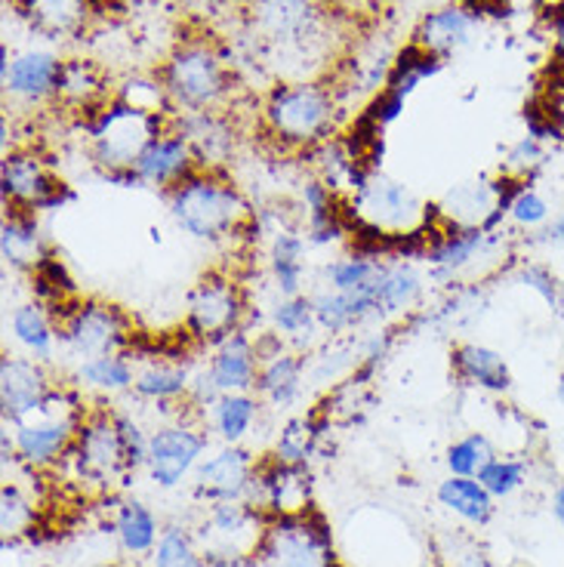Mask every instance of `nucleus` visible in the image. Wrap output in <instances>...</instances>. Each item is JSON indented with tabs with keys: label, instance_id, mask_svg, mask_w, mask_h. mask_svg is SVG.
Wrapping results in <instances>:
<instances>
[{
	"label": "nucleus",
	"instance_id": "obj_1",
	"mask_svg": "<svg viewBox=\"0 0 564 567\" xmlns=\"http://www.w3.org/2000/svg\"><path fill=\"white\" fill-rule=\"evenodd\" d=\"M164 200L176 228L195 241H232L256 226L250 200L223 171H195Z\"/></svg>",
	"mask_w": 564,
	"mask_h": 567
},
{
	"label": "nucleus",
	"instance_id": "obj_2",
	"mask_svg": "<svg viewBox=\"0 0 564 567\" xmlns=\"http://www.w3.org/2000/svg\"><path fill=\"white\" fill-rule=\"evenodd\" d=\"M176 114L228 112L235 100V71L211 41H183L155 71Z\"/></svg>",
	"mask_w": 564,
	"mask_h": 567
},
{
	"label": "nucleus",
	"instance_id": "obj_3",
	"mask_svg": "<svg viewBox=\"0 0 564 567\" xmlns=\"http://www.w3.org/2000/svg\"><path fill=\"white\" fill-rule=\"evenodd\" d=\"M337 117L339 105L334 90L315 81H284L271 86L259 114L268 136L294 152H311L325 145L337 130Z\"/></svg>",
	"mask_w": 564,
	"mask_h": 567
},
{
	"label": "nucleus",
	"instance_id": "obj_4",
	"mask_svg": "<svg viewBox=\"0 0 564 567\" xmlns=\"http://www.w3.org/2000/svg\"><path fill=\"white\" fill-rule=\"evenodd\" d=\"M247 31L271 62H306L325 50L327 13L318 0H247Z\"/></svg>",
	"mask_w": 564,
	"mask_h": 567
},
{
	"label": "nucleus",
	"instance_id": "obj_5",
	"mask_svg": "<svg viewBox=\"0 0 564 567\" xmlns=\"http://www.w3.org/2000/svg\"><path fill=\"white\" fill-rule=\"evenodd\" d=\"M173 124V117L148 114L142 109H133L130 102L112 100L102 109L81 117V130L86 136V152L93 167L105 176L121 171H133L140 155L148 148V142L161 136Z\"/></svg>",
	"mask_w": 564,
	"mask_h": 567
},
{
	"label": "nucleus",
	"instance_id": "obj_6",
	"mask_svg": "<svg viewBox=\"0 0 564 567\" xmlns=\"http://www.w3.org/2000/svg\"><path fill=\"white\" fill-rule=\"evenodd\" d=\"M53 315L59 327V346L78 361L130 352L136 342L130 315L105 299H71Z\"/></svg>",
	"mask_w": 564,
	"mask_h": 567
},
{
	"label": "nucleus",
	"instance_id": "obj_7",
	"mask_svg": "<svg viewBox=\"0 0 564 567\" xmlns=\"http://www.w3.org/2000/svg\"><path fill=\"white\" fill-rule=\"evenodd\" d=\"M62 466L71 468L74 482L96 494H109L117 484H127V478H133L112 408H86L84 420L78 425V439Z\"/></svg>",
	"mask_w": 564,
	"mask_h": 567
},
{
	"label": "nucleus",
	"instance_id": "obj_8",
	"mask_svg": "<svg viewBox=\"0 0 564 567\" xmlns=\"http://www.w3.org/2000/svg\"><path fill=\"white\" fill-rule=\"evenodd\" d=\"M349 210L355 216V226L370 235H413L438 223L435 207H425L408 185L382 173H373L355 192L349 198Z\"/></svg>",
	"mask_w": 564,
	"mask_h": 567
},
{
	"label": "nucleus",
	"instance_id": "obj_9",
	"mask_svg": "<svg viewBox=\"0 0 564 567\" xmlns=\"http://www.w3.org/2000/svg\"><path fill=\"white\" fill-rule=\"evenodd\" d=\"M211 454V429L201 420V413H180L176 420L152 429L148 439V482L161 491H176L185 482H192L201 460Z\"/></svg>",
	"mask_w": 564,
	"mask_h": 567
},
{
	"label": "nucleus",
	"instance_id": "obj_10",
	"mask_svg": "<svg viewBox=\"0 0 564 567\" xmlns=\"http://www.w3.org/2000/svg\"><path fill=\"white\" fill-rule=\"evenodd\" d=\"M247 297L226 271H204L185 302V333L201 346H219L244 330Z\"/></svg>",
	"mask_w": 564,
	"mask_h": 567
},
{
	"label": "nucleus",
	"instance_id": "obj_11",
	"mask_svg": "<svg viewBox=\"0 0 564 567\" xmlns=\"http://www.w3.org/2000/svg\"><path fill=\"white\" fill-rule=\"evenodd\" d=\"M256 555L263 567H325L334 558V537L318 512L268 518Z\"/></svg>",
	"mask_w": 564,
	"mask_h": 567
},
{
	"label": "nucleus",
	"instance_id": "obj_12",
	"mask_svg": "<svg viewBox=\"0 0 564 567\" xmlns=\"http://www.w3.org/2000/svg\"><path fill=\"white\" fill-rule=\"evenodd\" d=\"M0 195L7 207L50 213L74 200L71 185L53 173L47 157L34 148H13L0 164Z\"/></svg>",
	"mask_w": 564,
	"mask_h": 567
},
{
	"label": "nucleus",
	"instance_id": "obj_13",
	"mask_svg": "<svg viewBox=\"0 0 564 567\" xmlns=\"http://www.w3.org/2000/svg\"><path fill=\"white\" fill-rule=\"evenodd\" d=\"M247 503L268 515V518H284V515H302L311 512L315 503V482H311L309 466H294L281 463L275 456L259 460L254 472V482L247 491Z\"/></svg>",
	"mask_w": 564,
	"mask_h": 567
},
{
	"label": "nucleus",
	"instance_id": "obj_14",
	"mask_svg": "<svg viewBox=\"0 0 564 567\" xmlns=\"http://www.w3.org/2000/svg\"><path fill=\"white\" fill-rule=\"evenodd\" d=\"M268 515L250 506L247 499L211 503L198 543L204 555H250L266 534Z\"/></svg>",
	"mask_w": 564,
	"mask_h": 567
},
{
	"label": "nucleus",
	"instance_id": "obj_15",
	"mask_svg": "<svg viewBox=\"0 0 564 567\" xmlns=\"http://www.w3.org/2000/svg\"><path fill=\"white\" fill-rule=\"evenodd\" d=\"M57 380L38 358H22V354H3L0 358V413L3 425H16L29 420L50 395L57 392Z\"/></svg>",
	"mask_w": 564,
	"mask_h": 567
},
{
	"label": "nucleus",
	"instance_id": "obj_16",
	"mask_svg": "<svg viewBox=\"0 0 564 567\" xmlns=\"http://www.w3.org/2000/svg\"><path fill=\"white\" fill-rule=\"evenodd\" d=\"M256 460L240 444H223L201 460V466L192 475V494L198 503H228V499H247L250 482H254Z\"/></svg>",
	"mask_w": 564,
	"mask_h": 567
},
{
	"label": "nucleus",
	"instance_id": "obj_17",
	"mask_svg": "<svg viewBox=\"0 0 564 567\" xmlns=\"http://www.w3.org/2000/svg\"><path fill=\"white\" fill-rule=\"evenodd\" d=\"M62 62L65 59L50 53V50H25V53L10 59L7 56V47H3L0 81H3L7 100L19 102V105H29V109L57 105Z\"/></svg>",
	"mask_w": 564,
	"mask_h": 567
},
{
	"label": "nucleus",
	"instance_id": "obj_18",
	"mask_svg": "<svg viewBox=\"0 0 564 567\" xmlns=\"http://www.w3.org/2000/svg\"><path fill=\"white\" fill-rule=\"evenodd\" d=\"M173 127L188 140L201 171L226 173V164L235 157V145H238V127L232 112L176 114Z\"/></svg>",
	"mask_w": 564,
	"mask_h": 567
},
{
	"label": "nucleus",
	"instance_id": "obj_19",
	"mask_svg": "<svg viewBox=\"0 0 564 567\" xmlns=\"http://www.w3.org/2000/svg\"><path fill=\"white\" fill-rule=\"evenodd\" d=\"M133 171H136L142 185L157 188V192L167 195L170 188H176V185L183 183V179H188V176L195 171H201V167L198 157L192 152V145H188V140L170 124L161 136H155V140L148 142V148L142 152Z\"/></svg>",
	"mask_w": 564,
	"mask_h": 567
},
{
	"label": "nucleus",
	"instance_id": "obj_20",
	"mask_svg": "<svg viewBox=\"0 0 564 567\" xmlns=\"http://www.w3.org/2000/svg\"><path fill=\"white\" fill-rule=\"evenodd\" d=\"M16 10L47 41H78L93 22V0H16Z\"/></svg>",
	"mask_w": 564,
	"mask_h": 567
},
{
	"label": "nucleus",
	"instance_id": "obj_21",
	"mask_svg": "<svg viewBox=\"0 0 564 567\" xmlns=\"http://www.w3.org/2000/svg\"><path fill=\"white\" fill-rule=\"evenodd\" d=\"M259 364L263 361L256 352V340L247 330H238L219 346H213L211 358H207V373L223 395L226 392H254Z\"/></svg>",
	"mask_w": 564,
	"mask_h": 567
},
{
	"label": "nucleus",
	"instance_id": "obj_22",
	"mask_svg": "<svg viewBox=\"0 0 564 567\" xmlns=\"http://www.w3.org/2000/svg\"><path fill=\"white\" fill-rule=\"evenodd\" d=\"M311 306H315V321L327 337H339L346 330L361 327L370 318H382L380 302H377V281H370L361 290H349V293L327 287L321 293H311Z\"/></svg>",
	"mask_w": 564,
	"mask_h": 567
},
{
	"label": "nucleus",
	"instance_id": "obj_23",
	"mask_svg": "<svg viewBox=\"0 0 564 567\" xmlns=\"http://www.w3.org/2000/svg\"><path fill=\"white\" fill-rule=\"evenodd\" d=\"M306 370H309L306 354L299 349H281V352L271 354L259 364L254 392L263 398V404H268L271 411H290V408H297V401L302 398Z\"/></svg>",
	"mask_w": 564,
	"mask_h": 567
},
{
	"label": "nucleus",
	"instance_id": "obj_24",
	"mask_svg": "<svg viewBox=\"0 0 564 567\" xmlns=\"http://www.w3.org/2000/svg\"><path fill=\"white\" fill-rule=\"evenodd\" d=\"M451 370L460 383L491 392V395H506L515 383L503 352H496L484 342H457L451 349Z\"/></svg>",
	"mask_w": 564,
	"mask_h": 567
},
{
	"label": "nucleus",
	"instance_id": "obj_25",
	"mask_svg": "<svg viewBox=\"0 0 564 567\" xmlns=\"http://www.w3.org/2000/svg\"><path fill=\"white\" fill-rule=\"evenodd\" d=\"M114 93L109 90V81L102 69L93 59H65L62 62V74H59L57 105L71 114H90L102 109L105 102L112 100Z\"/></svg>",
	"mask_w": 564,
	"mask_h": 567
},
{
	"label": "nucleus",
	"instance_id": "obj_26",
	"mask_svg": "<svg viewBox=\"0 0 564 567\" xmlns=\"http://www.w3.org/2000/svg\"><path fill=\"white\" fill-rule=\"evenodd\" d=\"M0 256L10 269L29 271V275L50 256L38 213L7 207L3 226H0Z\"/></svg>",
	"mask_w": 564,
	"mask_h": 567
},
{
	"label": "nucleus",
	"instance_id": "obj_27",
	"mask_svg": "<svg viewBox=\"0 0 564 567\" xmlns=\"http://www.w3.org/2000/svg\"><path fill=\"white\" fill-rule=\"evenodd\" d=\"M299 198H302V210H306V238L311 247H327V244H337L349 235L346 210L330 185L321 179H309L299 188Z\"/></svg>",
	"mask_w": 564,
	"mask_h": 567
},
{
	"label": "nucleus",
	"instance_id": "obj_28",
	"mask_svg": "<svg viewBox=\"0 0 564 567\" xmlns=\"http://www.w3.org/2000/svg\"><path fill=\"white\" fill-rule=\"evenodd\" d=\"M479 25V19L469 13L460 3H448L441 10H432V13L423 16L420 29L413 34V41L420 43L423 50L435 53L438 59H448L463 50L465 43L472 41V31Z\"/></svg>",
	"mask_w": 564,
	"mask_h": 567
},
{
	"label": "nucleus",
	"instance_id": "obj_29",
	"mask_svg": "<svg viewBox=\"0 0 564 567\" xmlns=\"http://www.w3.org/2000/svg\"><path fill=\"white\" fill-rule=\"evenodd\" d=\"M491 238L494 235H488L481 228H453L438 219L435 235H432V244H429L423 259L432 266L438 278H448V275L465 269L475 256L484 254Z\"/></svg>",
	"mask_w": 564,
	"mask_h": 567
},
{
	"label": "nucleus",
	"instance_id": "obj_30",
	"mask_svg": "<svg viewBox=\"0 0 564 567\" xmlns=\"http://www.w3.org/2000/svg\"><path fill=\"white\" fill-rule=\"evenodd\" d=\"M192 380H195V373H192V368L185 361H176V358H152L136 373L133 395L142 398V401H152V404H161V408H173V404L188 401Z\"/></svg>",
	"mask_w": 564,
	"mask_h": 567
},
{
	"label": "nucleus",
	"instance_id": "obj_31",
	"mask_svg": "<svg viewBox=\"0 0 564 567\" xmlns=\"http://www.w3.org/2000/svg\"><path fill=\"white\" fill-rule=\"evenodd\" d=\"M112 530L121 553L136 561V558H148V555L155 553L157 539L164 534V525H161L157 512L148 503H142V499L133 496V499H124L114 509Z\"/></svg>",
	"mask_w": 564,
	"mask_h": 567
},
{
	"label": "nucleus",
	"instance_id": "obj_32",
	"mask_svg": "<svg viewBox=\"0 0 564 567\" xmlns=\"http://www.w3.org/2000/svg\"><path fill=\"white\" fill-rule=\"evenodd\" d=\"M10 330H13V340L29 352V358H38L43 364L53 361L59 349L57 315L50 306H43L41 299L19 302L10 315Z\"/></svg>",
	"mask_w": 564,
	"mask_h": 567
},
{
	"label": "nucleus",
	"instance_id": "obj_33",
	"mask_svg": "<svg viewBox=\"0 0 564 567\" xmlns=\"http://www.w3.org/2000/svg\"><path fill=\"white\" fill-rule=\"evenodd\" d=\"M259 413H263V398L256 392H226L204 413V423L223 444H240L254 432Z\"/></svg>",
	"mask_w": 564,
	"mask_h": 567
},
{
	"label": "nucleus",
	"instance_id": "obj_34",
	"mask_svg": "<svg viewBox=\"0 0 564 567\" xmlns=\"http://www.w3.org/2000/svg\"><path fill=\"white\" fill-rule=\"evenodd\" d=\"M136 373H140V368H136V361H133L130 352L100 354V358L78 361L74 385L78 389H90V392H100V395H124V392H133Z\"/></svg>",
	"mask_w": 564,
	"mask_h": 567
},
{
	"label": "nucleus",
	"instance_id": "obj_35",
	"mask_svg": "<svg viewBox=\"0 0 564 567\" xmlns=\"http://www.w3.org/2000/svg\"><path fill=\"white\" fill-rule=\"evenodd\" d=\"M435 496L444 509L472 527H484L494 518L496 512V499L484 491V484H481L479 478L448 475L444 482L438 484Z\"/></svg>",
	"mask_w": 564,
	"mask_h": 567
},
{
	"label": "nucleus",
	"instance_id": "obj_36",
	"mask_svg": "<svg viewBox=\"0 0 564 567\" xmlns=\"http://www.w3.org/2000/svg\"><path fill=\"white\" fill-rule=\"evenodd\" d=\"M496 204V179L494 183H465L457 185L438 204V219L453 228H481L491 216Z\"/></svg>",
	"mask_w": 564,
	"mask_h": 567
},
{
	"label": "nucleus",
	"instance_id": "obj_37",
	"mask_svg": "<svg viewBox=\"0 0 564 567\" xmlns=\"http://www.w3.org/2000/svg\"><path fill=\"white\" fill-rule=\"evenodd\" d=\"M420 297H423V275L404 259L386 262V269L377 278V302H380L382 318L408 312Z\"/></svg>",
	"mask_w": 564,
	"mask_h": 567
},
{
	"label": "nucleus",
	"instance_id": "obj_38",
	"mask_svg": "<svg viewBox=\"0 0 564 567\" xmlns=\"http://www.w3.org/2000/svg\"><path fill=\"white\" fill-rule=\"evenodd\" d=\"M441 69H444V59H438L435 53L423 50L417 41H410L392 62V69L382 81V90L398 96V100H408L425 78H435Z\"/></svg>",
	"mask_w": 564,
	"mask_h": 567
},
{
	"label": "nucleus",
	"instance_id": "obj_39",
	"mask_svg": "<svg viewBox=\"0 0 564 567\" xmlns=\"http://www.w3.org/2000/svg\"><path fill=\"white\" fill-rule=\"evenodd\" d=\"M330 416H297V420H287L284 429L275 439V451L271 456L281 460V463H294V466H309L311 454L318 451V441L325 435Z\"/></svg>",
	"mask_w": 564,
	"mask_h": 567
},
{
	"label": "nucleus",
	"instance_id": "obj_40",
	"mask_svg": "<svg viewBox=\"0 0 564 567\" xmlns=\"http://www.w3.org/2000/svg\"><path fill=\"white\" fill-rule=\"evenodd\" d=\"M268 324H271V330L284 342H294L299 352H302V346H309L315 330H321L318 321H315L311 297H306V293H299V297H278V302L268 312Z\"/></svg>",
	"mask_w": 564,
	"mask_h": 567
},
{
	"label": "nucleus",
	"instance_id": "obj_41",
	"mask_svg": "<svg viewBox=\"0 0 564 567\" xmlns=\"http://www.w3.org/2000/svg\"><path fill=\"white\" fill-rule=\"evenodd\" d=\"M148 567H211V561L201 549L198 534H192L185 525H167L155 553L148 555Z\"/></svg>",
	"mask_w": 564,
	"mask_h": 567
},
{
	"label": "nucleus",
	"instance_id": "obj_42",
	"mask_svg": "<svg viewBox=\"0 0 564 567\" xmlns=\"http://www.w3.org/2000/svg\"><path fill=\"white\" fill-rule=\"evenodd\" d=\"M496 456L494 444L484 432H469L463 439H457L444 451V466L448 475H460V478H479V472Z\"/></svg>",
	"mask_w": 564,
	"mask_h": 567
},
{
	"label": "nucleus",
	"instance_id": "obj_43",
	"mask_svg": "<svg viewBox=\"0 0 564 567\" xmlns=\"http://www.w3.org/2000/svg\"><path fill=\"white\" fill-rule=\"evenodd\" d=\"M382 269H386V262H382L380 256L352 254L342 256V259H334L325 269V278L330 290L349 293V290H361L370 281H377Z\"/></svg>",
	"mask_w": 564,
	"mask_h": 567
},
{
	"label": "nucleus",
	"instance_id": "obj_44",
	"mask_svg": "<svg viewBox=\"0 0 564 567\" xmlns=\"http://www.w3.org/2000/svg\"><path fill=\"white\" fill-rule=\"evenodd\" d=\"M38 522V506L25 494V487L19 482H7L0 491V534L3 539H16L29 534Z\"/></svg>",
	"mask_w": 564,
	"mask_h": 567
},
{
	"label": "nucleus",
	"instance_id": "obj_45",
	"mask_svg": "<svg viewBox=\"0 0 564 567\" xmlns=\"http://www.w3.org/2000/svg\"><path fill=\"white\" fill-rule=\"evenodd\" d=\"M531 478L527 460L522 456H500L496 454L488 466L479 472V482L484 484V491L494 499H509L512 494H519L524 484Z\"/></svg>",
	"mask_w": 564,
	"mask_h": 567
},
{
	"label": "nucleus",
	"instance_id": "obj_46",
	"mask_svg": "<svg viewBox=\"0 0 564 567\" xmlns=\"http://www.w3.org/2000/svg\"><path fill=\"white\" fill-rule=\"evenodd\" d=\"M112 411H114V425H117V435H121V444H124V456H127L130 475H136V472L145 468V463H148V439H152V432H145L133 413L121 411V408H112Z\"/></svg>",
	"mask_w": 564,
	"mask_h": 567
},
{
	"label": "nucleus",
	"instance_id": "obj_47",
	"mask_svg": "<svg viewBox=\"0 0 564 567\" xmlns=\"http://www.w3.org/2000/svg\"><path fill=\"white\" fill-rule=\"evenodd\" d=\"M552 219V207L550 200L543 198L536 188L524 185L522 192L515 195L512 200V210H509V223L522 231H540Z\"/></svg>",
	"mask_w": 564,
	"mask_h": 567
},
{
	"label": "nucleus",
	"instance_id": "obj_48",
	"mask_svg": "<svg viewBox=\"0 0 564 567\" xmlns=\"http://www.w3.org/2000/svg\"><path fill=\"white\" fill-rule=\"evenodd\" d=\"M546 164V148L543 142H536L534 136H522L515 145H509L506 161H503V173L512 176V179H522V183H531L534 173Z\"/></svg>",
	"mask_w": 564,
	"mask_h": 567
},
{
	"label": "nucleus",
	"instance_id": "obj_49",
	"mask_svg": "<svg viewBox=\"0 0 564 567\" xmlns=\"http://www.w3.org/2000/svg\"><path fill=\"white\" fill-rule=\"evenodd\" d=\"M515 281L543 299L552 312L562 309V281H558V275H555L546 262H522V266L515 269Z\"/></svg>",
	"mask_w": 564,
	"mask_h": 567
},
{
	"label": "nucleus",
	"instance_id": "obj_50",
	"mask_svg": "<svg viewBox=\"0 0 564 567\" xmlns=\"http://www.w3.org/2000/svg\"><path fill=\"white\" fill-rule=\"evenodd\" d=\"M268 271L278 297H299L306 287V259H290V256H268Z\"/></svg>",
	"mask_w": 564,
	"mask_h": 567
},
{
	"label": "nucleus",
	"instance_id": "obj_51",
	"mask_svg": "<svg viewBox=\"0 0 564 567\" xmlns=\"http://www.w3.org/2000/svg\"><path fill=\"white\" fill-rule=\"evenodd\" d=\"M460 7H465L469 13L475 16V19H484V16H491V19H503V16L512 13V3L509 0H457Z\"/></svg>",
	"mask_w": 564,
	"mask_h": 567
},
{
	"label": "nucleus",
	"instance_id": "obj_52",
	"mask_svg": "<svg viewBox=\"0 0 564 567\" xmlns=\"http://www.w3.org/2000/svg\"><path fill=\"white\" fill-rule=\"evenodd\" d=\"M531 244H540V247H564V210L552 213V219L546 226L534 231Z\"/></svg>",
	"mask_w": 564,
	"mask_h": 567
},
{
	"label": "nucleus",
	"instance_id": "obj_53",
	"mask_svg": "<svg viewBox=\"0 0 564 567\" xmlns=\"http://www.w3.org/2000/svg\"><path fill=\"white\" fill-rule=\"evenodd\" d=\"M552 34H555V47H558V53L564 59V7L552 10Z\"/></svg>",
	"mask_w": 564,
	"mask_h": 567
},
{
	"label": "nucleus",
	"instance_id": "obj_54",
	"mask_svg": "<svg viewBox=\"0 0 564 567\" xmlns=\"http://www.w3.org/2000/svg\"><path fill=\"white\" fill-rule=\"evenodd\" d=\"M552 515H555V522H558L564 530V484H558L555 494H552Z\"/></svg>",
	"mask_w": 564,
	"mask_h": 567
},
{
	"label": "nucleus",
	"instance_id": "obj_55",
	"mask_svg": "<svg viewBox=\"0 0 564 567\" xmlns=\"http://www.w3.org/2000/svg\"><path fill=\"white\" fill-rule=\"evenodd\" d=\"M555 398H558V404L564 408V377L558 380V385H555Z\"/></svg>",
	"mask_w": 564,
	"mask_h": 567
},
{
	"label": "nucleus",
	"instance_id": "obj_56",
	"mask_svg": "<svg viewBox=\"0 0 564 567\" xmlns=\"http://www.w3.org/2000/svg\"><path fill=\"white\" fill-rule=\"evenodd\" d=\"M130 567H145V565H130Z\"/></svg>",
	"mask_w": 564,
	"mask_h": 567
}]
</instances>
